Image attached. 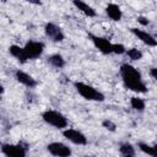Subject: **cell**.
I'll return each instance as SVG.
<instances>
[{
  "instance_id": "6da1fadb",
  "label": "cell",
  "mask_w": 157,
  "mask_h": 157,
  "mask_svg": "<svg viewBox=\"0 0 157 157\" xmlns=\"http://www.w3.org/2000/svg\"><path fill=\"white\" fill-rule=\"evenodd\" d=\"M119 75L121 77L124 86L128 90L136 92V93H146L147 92V86L142 78L140 70H137L131 64H128V63L121 64L120 69H119Z\"/></svg>"
},
{
  "instance_id": "7a4b0ae2",
  "label": "cell",
  "mask_w": 157,
  "mask_h": 157,
  "mask_svg": "<svg viewBox=\"0 0 157 157\" xmlns=\"http://www.w3.org/2000/svg\"><path fill=\"white\" fill-rule=\"evenodd\" d=\"M74 87L76 88L77 93L86 101H93V102H103L105 99L104 94L98 91L96 87L88 85V83H85V82H81V81H75L74 82Z\"/></svg>"
},
{
  "instance_id": "3957f363",
  "label": "cell",
  "mask_w": 157,
  "mask_h": 157,
  "mask_svg": "<svg viewBox=\"0 0 157 157\" xmlns=\"http://www.w3.org/2000/svg\"><path fill=\"white\" fill-rule=\"evenodd\" d=\"M42 119L48 125H50L55 129H59V130H63V129L67 128V125H69V121H67L66 117L63 113H60L58 110H54V109L44 110L42 113Z\"/></svg>"
},
{
  "instance_id": "277c9868",
  "label": "cell",
  "mask_w": 157,
  "mask_h": 157,
  "mask_svg": "<svg viewBox=\"0 0 157 157\" xmlns=\"http://www.w3.org/2000/svg\"><path fill=\"white\" fill-rule=\"evenodd\" d=\"M44 48H45V45H44L43 42L28 40L23 45V52H25V55H26L27 60H34V59L39 58L43 54Z\"/></svg>"
},
{
  "instance_id": "5b68a950",
  "label": "cell",
  "mask_w": 157,
  "mask_h": 157,
  "mask_svg": "<svg viewBox=\"0 0 157 157\" xmlns=\"http://www.w3.org/2000/svg\"><path fill=\"white\" fill-rule=\"evenodd\" d=\"M0 150H1V153L7 157H26L27 156V146H25L22 142L1 144Z\"/></svg>"
},
{
  "instance_id": "8992f818",
  "label": "cell",
  "mask_w": 157,
  "mask_h": 157,
  "mask_svg": "<svg viewBox=\"0 0 157 157\" xmlns=\"http://www.w3.org/2000/svg\"><path fill=\"white\" fill-rule=\"evenodd\" d=\"M63 136L75 145H78V146L87 145V137L80 130H76L72 128H65V129H63Z\"/></svg>"
},
{
  "instance_id": "52a82bcc",
  "label": "cell",
  "mask_w": 157,
  "mask_h": 157,
  "mask_svg": "<svg viewBox=\"0 0 157 157\" xmlns=\"http://www.w3.org/2000/svg\"><path fill=\"white\" fill-rule=\"evenodd\" d=\"M44 33L54 43H59V42H63L65 39V34H64L63 29L58 25H55L53 22L45 23V26H44Z\"/></svg>"
},
{
  "instance_id": "ba28073f",
  "label": "cell",
  "mask_w": 157,
  "mask_h": 157,
  "mask_svg": "<svg viewBox=\"0 0 157 157\" xmlns=\"http://www.w3.org/2000/svg\"><path fill=\"white\" fill-rule=\"evenodd\" d=\"M47 151L52 156H56V157H69L72 153L71 148L67 145H65L63 142H59V141H54V142L48 144L47 145Z\"/></svg>"
},
{
  "instance_id": "9c48e42d",
  "label": "cell",
  "mask_w": 157,
  "mask_h": 157,
  "mask_svg": "<svg viewBox=\"0 0 157 157\" xmlns=\"http://www.w3.org/2000/svg\"><path fill=\"white\" fill-rule=\"evenodd\" d=\"M88 37H90V39L92 40L93 45H94L102 54H104V55L112 54V45H113V43H112L109 39H107V38H104V37L94 36V34H92V33H90Z\"/></svg>"
},
{
  "instance_id": "30bf717a",
  "label": "cell",
  "mask_w": 157,
  "mask_h": 157,
  "mask_svg": "<svg viewBox=\"0 0 157 157\" xmlns=\"http://www.w3.org/2000/svg\"><path fill=\"white\" fill-rule=\"evenodd\" d=\"M130 32H131L135 37H137V39H140L144 44H146V45H148V47H156V45H157L156 38H155L151 33H148V32H146V31H144V29L136 28V27H131V28H130Z\"/></svg>"
},
{
  "instance_id": "8fae6325",
  "label": "cell",
  "mask_w": 157,
  "mask_h": 157,
  "mask_svg": "<svg viewBox=\"0 0 157 157\" xmlns=\"http://www.w3.org/2000/svg\"><path fill=\"white\" fill-rule=\"evenodd\" d=\"M13 75H15L16 81L20 82L21 85L26 86L27 88H34V87L38 85L37 80H36L32 75H29V74H27L26 71H22V70H20V69L16 70Z\"/></svg>"
},
{
  "instance_id": "7c38bea8",
  "label": "cell",
  "mask_w": 157,
  "mask_h": 157,
  "mask_svg": "<svg viewBox=\"0 0 157 157\" xmlns=\"http://www.w3.org/2000/svg\"><path fill=\"white\" fill-rule=\"evenodd\" d=\"M72 4H74V6L80 11V12H82L85 16H87V17H94L97 13H96V10L91 6V5H88L87 2H85L83 0H72Z\"/></svg>"
},
{
  "instance_id": "4fadbf2b",
  "label": "cell",
  "mask_w": 157,
  "mask_h": 157,
  "mask_svg": "<svg viewBox=\"0 0 157 157\" xmlns=\"http://www.w3.org/2000/svg\"><path fill=\"white\" fill-rule=\"evenodd\" d=\"M105 13L113 21H120L123 17V11H121L120 6L114 4V2H109L105 6Z\"/></svg>"
},
{
  "instance_id": "5bb4252c",
  "label": "cell",
  "mask_w": 157,
  "mask_h": 157,
  "mask_svg": "<svg viewBox=\"0 0 157 157\" xmlns=\"http://www.w3.org/2000/svg\"><path fill=\"white\" fill-rule=\"evenodd\" d=\"M9 53L15 58L17 59L21 64H25L27 63V58L25 55V52H23V47H20V45H16V44H12L9 47Z\"/></svg>"
},
{
  "instance_id": "9a60e30c",
  "label": "cell",
  "mask_w": 157,
  "mask_h": 157,
  "mask_svg": "<svg viewBox=\"0 0 157 157\" xmlns=\"http://www.w3.org/2000/svg\"><path fill=\"white\" fill-rule=\"evenodd\" d=\"M47 61H48V64L50 66H53L55 69H63L65 66V59H64V56L61 54H58V53L49 55L47 58Z\"/></svg>"
},
{
  "instance_id": "2e32d148",
  "label": "cell",
  "mask_w": 157,
  "mask_h": 157,
  "mask_svg": "<svg viewBox=\"0 0 157 157\" xmlns=\"http://www.w3.org/2000/svg\"><path fill=\"white\" fill-rule=\"evenodd\" d=\"M119 152L121 156H125V157H132L135 156V147L130 144V142H120L119 144Z\"/></svg>"
},
{
  "instance_id": "e0dca14e",
  "label": "cell",
  "mask_w": 157,
  "mask_h": 157,
  "mask_svg": "<svg viewBox=\"0 0 157 157\" xmlns=\"http://www.w3.org/2000/svg\"><path fill=\"white\" fill-rule=\"evenodd\" d=\"M137 147H139V150H140L142 153H145V155H147V156H151V157H156V156H157L156 147L151 146V145L147 144V142L140 141V142H137Z\"/></svg>"
},
{
  "instance_id": "ac0fdd59",
  "label": "cell",
  "mask_w": 157,
  "mask_h": 157,
  "mask_svg": "<svg viewBox=\"0 0 157 157\" xmlns=\"http://www.w3.org/2000/svg\"><path fill=\"white\" fill-rule=\"evenodd\" d=\"M130 107L134 109V110H137V112H142L145 110V107H146V103L142 98L140 97H131L130 98Z\"/></svg>"
},
{
  "instance_id": "d6986e66",
  "label": "cell",
  "mask_w": 157,
  "mask_h": 157,
  "mask_svg": "<svg viewBox=\"0 0 157 157\" xmlns=\"http://www.w3.org/2000/svg\"><path fill=\"white\" fill-rule=\"evenodd\" d=\"M125 54L129 56V59L134 60V61H137V60H141L142 59V52L137 48H129L125 50Z\"/></svg>"
},
{
  "instance_id": "ffe728a7",
  "label": "cell",
  "mask_w": 157,
  "mask_h": 157,
  "mask_svg": "<svg viewBox=\"0 0 157 157\" xmlns=\"http://www.w3.org/2000/svg\"><path fill=\"white\" fill-rule=\"evenodd\" d=\"M125 50H126V48L121 43H113V45H112V54L121 55L125 53Z\"/></svg>"
},
{
  "instance_id": "44dd1931",
  "label": "cell",
  "mask_w": 157,
  "mask_h": 157,
  "mask_svg": "<svg viewBox=\"0 0 157 157\" xmlns=\"http://www.w3.org/2000/svg\"><path fill=\"white\" fill-rule=\"evenodd\" d=\"M102 126H103L104 129L109 130V131H115V129H117L115 123H113V121L109 120V119H104V120L102 121Z\"/></svg>"
},
{
  "instance_id": "7402d4cb",
  "label": "cell",
  "mask_w": 157,
  "mask_h": 157,
  "mask_svg": "<svg viewBox=\"0 0 157 157\" xmlns=\"http://www.w3.org/2000/svg\"><path fill=\"white\" fill-rule=\"evenodd\" d=\"M137 22L141 25V26H148L150 25V20L147 18V17H145V16H137Z\"/></svg>"
},
{
  "instance_id": "603a6c76",
  "label": "cell",
  "mask_w": 157,
  "mask_h": 157,
  "mask_svg": "<svg viewBox=\"0 0 157 157\" xmlns=\"http://www.w3.org/2000/svg\"><path fill=\"white\" fill-rule=\"evenodd\" d=\"M150 76H151L152 80H156V78H157V69H156L155 66H152V67L150 69Z\"/></svg>"
},
{
  "instance_id": "cb8c5ba5",
  "label": "cell",
  "mask_w": 157,
  "mask_h": 157,
  "mask_svg": "<svg viewBox=\"0 0 157 157\" xmlns=\"http://www.w3.org/2000/svg\"><path fill=\"white\" fill-rule=\"evenodd\" d=\"M26 1L33 5H42V0H26Z\"/></svg>"
},
{
  "instance_id": "d4e9b609",
  "label": "cell",
  "mask_w": 157,
  "mask_h": 157,
  "mask_svg": "<svg viewBox=\"0 0 157 157\" xmlns=\"http://www.w3.org/2000/svg\"><path fill=\"white\" fill-rule=\"evenodd\" d=\"M2 93H4V86H2V83L0 82V99H1V96H2Z\"/></svg>"
}]
</instances>
